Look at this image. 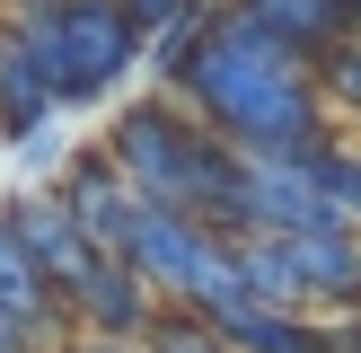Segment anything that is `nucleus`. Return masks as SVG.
<instances>
[{"mask_svg": "<svg viewBox=\"0 0 361 353\" xmlns=\"http://www.w3.org/2000/svg\"><path fill=\"white\" fill-rule=\"evenodd\" d=\"M176 88L203 106L212 141L229 159H291L309 150L317 133V80H309V53H291L282 35H264L256 18L203 9L194 27V53L176 62Z\"/></svg>", "mask_w": 361, "mask_h": 353, "instance_id": "nucleus-1", "label": "nucleus"}, {"mask_svg": "<svg viewBox=\"0 0 361 353\" xmlns=\"http://www.w3.org/2000/svg\"><path fill=\"white\" fill-rule=\"evenodd\" d=\"M115 176L150 212L221 221V212H229V186H238V159H229L203 124H176L168 106H133V115L115 124Z\"/></svg>", "mask_w": 361, "mask_h": 353, "instance_id": "nucleus-2", "label": "nucleus"}, {"mask_svg": "<svg viewBox=\"0 0 361 353\" xmlns=\"http://www.w3.org/2000/svg\"><path fill=\"white\" fill-rule=\"evenodd\" d=\"M9 44L35 62V80H44L53 106H62V97H106V88L133 71L141 35L123 27L115 0H27Z\"/></svg>", "mask_w": 361, "mask_h": 353, "instance_id": "nucleus-3", "label": "nucleus"}, {"mask_svg": "<svg viewBox=\"0 0 361 353\" xmlns=\"http://www.w3.org/2000/svg\"><path fill=\"white\" fill-rule=\"evenodd\" d=\"M123 265H133L141 292H168L176 309H203V300L238 292V274H229V247L212 239L203 221H185V212H141L133 239H123Z\"/></svg>", "mask_w": 361, "mask_h": 353, "instance_id": "nucleus-4", "label": "nucleus"}, {"mask_svg": "<svg viewBox=\"0 0 361 353\" xmlns=\"http://www.w3.org/2000/svg\"><path fill=\"white\" fill-rule=\"evenodd\" d=\"M0 221H9V239L35 256V274H44L53 292H62V300H80V282L97 274V247H88L80 229H71V212L53 203V194H18V203L0 212Z\"/></svg>", "mask_w": 361, "mask_h": 353, "instance_id": "nucleus-5", "label": "nucleus"}, {"mask_svg": "<svg viewBox=\"0 0 361 353\" xmlns=\"http://www.w3.org/2000/svg\"><path fill=\"white\" fill-rule=\"evenodd\" d=\"M53 203L71 212V229H80V239L97 247V256H123L133 221L150 212V203H141V194H133V186L115 176V159H80V168L62 176V194H53Z\"/></svg>", "mask_w": 361, "mask_h": 353, "instance_id": "nucleus-6", "label": "nucleus"}, {"mask_svg": "<svg viewBox=\"0 0 361 353\" xmlns=\"http://www.w3.org/2000/svg\"><path fill=\"white\" fill-rule=\"evenodd\" d=\"M0 318H9L18 335H35V327H62V292H53V282L35 274V256L9 239V221H0Z\"/></svg>", "mask_w": 361, "mask_h": 353, "instance_id": "nucleus-7", "label": "nucleus"}, {"mask_svg": "<svg viewBox=\"0 0 361 353\" xmlns=\"http://www.w3.org/2000/svg\"><path fill=\"white\" fill-rule=\"evenodd\" d=\"M238 18H256V27H264V35H282L291 53H326L335 35L353 27L335 0H238Z\"/></svg>", "mask_w": 361, "mask_h": 353, "instance_id": "nucleus-8", "label": "nucleus"}, {"mask_svg": "<svg viewBox=\"0 0 361 353\" xmlns=\"http://www.w3.org/2000/svg\"><path fill=\"white\" fill-rule=\"evenodd\" d=\"M44 115H53V88L35 80V62L18 44H0V124L27 141V133H44Z\"/></svg>", "mask_w": 361, "mask_h": 353, "instance_id": "nucleus-9", "label": "nucleus"}, {"mask_svg": "<svg viewBox=\"0 0 361 353\" xmlns=\"http://www.w3.org/2000/svg\"><path fill=\"white\" fill-rule=\"evenodd\" d=\"M300 168H309V186L335 203V221L353 229V221H361V159L335 150V141H309V150H300Z\"/></svg>", "mask_w": 361, "mask_h": 353, "instance_id": "nucleus-10", "label": "nucleus"}, {"mask_svg": "<svg viewBox=\"0 0 361 353\" xmlns=\"http://www.w3.org/2000/svg\"><path fill=\"white\" fill-rule=\"evenodd\" d=\"M309 80H326V97L361 106V35H335V44L317 53V71H309Z\"/></svg>", "mask_w": 361, "mask_h": 353, "instance_id": "nucleus-11", "label": "nucleus"}, {"mask_svg": "<svg viewBox=\"0 0 361 353\" xmlns=\"http://www.w3.org/2000/svg\"><path fill=\"white\" fill-rule=\"evenodd\" d=\"M150 335H159V353H229V345H221V335H212L194 309H168V318L150 309Z\"/></svg>", "mask_w": 361, "mask_h": 353, "instance_id": "nucleus-12", "label": "nucleus"}, {"mask_svg": "<svg viewBox=\"0 0 361 353\" xmlns=\"http://www.w3.org/2000/svg\"><path fill=\"white\" fill-rule=\"evenodd\" d=\"M115 9H123V27L141 35V27H176V18H185L194 0H115Z\"/></svg>", "mask_w": 361, "mask_h": 353, "instance_id": "nucleus-13", "label": "nucleus"}, {"mask_svg": "<svg viewBox=\"0 0 361 353\" xmlns=\"http://www.w3.org/2000/svg\"><path fill=\"white\" fill-rule=\"evenodd\" d=\"M0 353H27V335H18V327H9V318H0Z\"/></svg>", "mask_w": 361, "mask_h": 353, "instance_id": "nucleus-14", "label": "nucleus"}, {"mask_svg": "<svg viewBox=\"0 0 361 353\" xmlns=\"http://www.w3.org/2000/svg\"><path fill=\"white\" fill-rule=\"evenodd\" d=\"M335 9H344V18H361V0H335Z\"/></svg>", "mask_w": 361, "mask_h": 353, "instance_id": "nucleus-15", "label": "nucleus"}, {"mask_svg": "<svg viewBox=\"0 0 361 353\" xmlns=\"http://www.w3.org/2000/svg\"><path fill=\"white\" fill-rule=\"evenodd\" d=\"M97 353H123V345H97Z\"/></svg>", "mask_w": 361, "mask_h": 353, "instance_id": "nucleus-16", "label": "nucleus"}]
</instances>
